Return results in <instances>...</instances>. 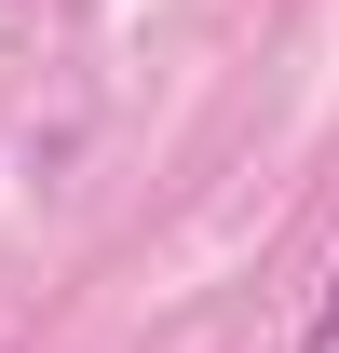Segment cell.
Returning a JSON list of instances; mask_svg holds the SVG:
<instances>
[{
    "label": "cell",
    "mask_w": 339,
    "mask_h": 353,
    "mask_svg": "<svg viewBox=\"0 0 339 353\" xmlns=\"http://www.w3.org/2000/svg\"><path fill=\"white\" fill-rule=\"evenodd\" d=\"M298 353H339V272H326V299H312V326H298Z\"/></svg>",
    "instance_id": "obj_1"
}]
</instances>
